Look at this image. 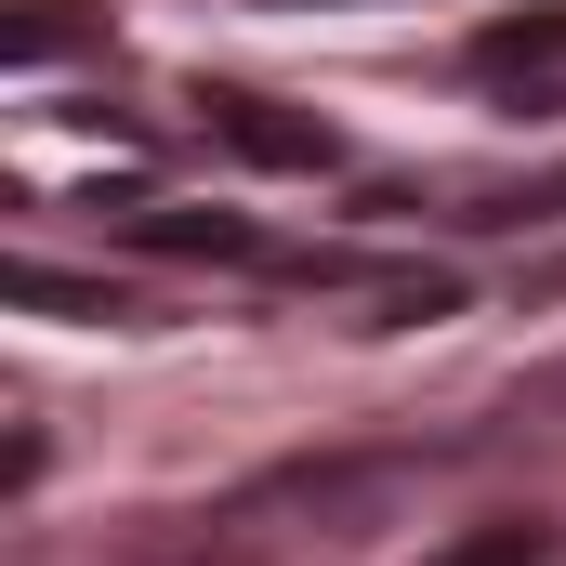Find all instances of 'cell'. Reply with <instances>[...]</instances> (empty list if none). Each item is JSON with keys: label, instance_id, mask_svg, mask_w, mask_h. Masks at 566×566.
I'll list each match as a JSON object with an SVG mask.
<instances>
[{"label": "cell", "instance_id": "1", "mask_svg": "<svg viewBox=\"0 0 566 566\" xmlns=\"http://www.w3.org/2000/svg\"><path fill=\"white\" fill-rule=\"evenodd\" d=\"M198 106H211V133L238 145V158H264V171H329L343 158V133L329 119H290L277 93H198Z\"/></svg>", "mask_w": 566, "mask_h": 566}, {"label": "cell", "instance_id": "2", "mask_svg": "<svg viewBox=\"0 0 566 566\" xmlns=\"http://www.w3.org/2000/svg\"><path fill=\"white\" fill-rule=\"evenodd\" d=\"M566 66V0L541 13H501V27H474V80H554Z\"/></svg>", "mask_w": 566, "mask_h": 566}, {"label": "cell", "instance_id": "3", "mask_svg": "<svg viewBox=\"0 0 566 566\" xmlns=\"http://www.w3.org/2000/svg\"><path fill=\"white\" fill-rule=\"evenodd\" d=\"M145 251H211V264H264V238L238 224V211H133Z\"/></svg>", "mask_w": 566, "mask_h": 566}, {"label": "cell", "instance_id": "4", "mask_svg": "<svg viewBox=\"0 0 566 566\" xmlns=\"http://www.w3.org/2000/svg\"><path fill=\"white\" fill-rule=\"evenodd\" d=\"M422 566H554V527L514 514V527H474V541H448V554H422Z\"/></svg>", "mask_w": 566, "mask_h": 566}, {"label": "cell", "instance_id": "5", "mask_svg": "<svg viewBox=\"0 0 566 566\" xmlns=\"http://www.w3.org/2000/svg\"><path fill=\"white\" fill-rule=\"evenodd\" d=\"M13 303H40V316H119V290L66 277V264H13Z\"/></svg>", "mask_w": 566, "mask_h": 566}, {"label": "cell", "instance_id": "6", "mask_svg": "<svg viewBox=\"0 0 566 566\" xmlns=\"http://www.w3.org/2000/svg\"><path fill=\"white\" fill-rule=\"evenodd\" d=\"M66 40H93V27H80V13H53V0H27V13L0 27V66H53Z\"/></svg>", "mask_w": 566, "mask_h": 566}]
</instances>
